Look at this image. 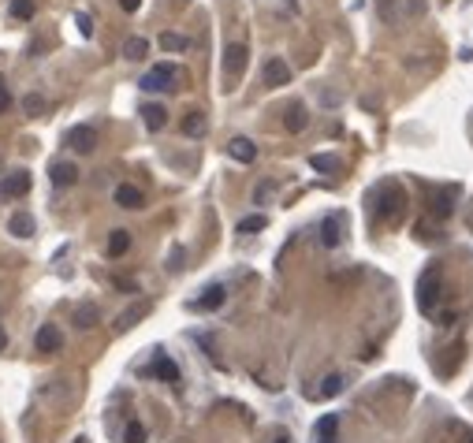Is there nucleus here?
Listing matches in <instances>:
<instances>
[{
	"instance_id": "obj_15",
	"label": "nucleus",
	"mask_w": 473,
	"mask_h": 443,
	"mask_svg": "<svg viewBox=\"0 0 473 443\" xmlns=\"http://www.w3.org/2000/svg\"><path fill=\"white\" fill-rule=\"evenodd\" d=\"M227 153H232L239 164H254L257 160V145L250 138H232V142H227Z\"/></svg>"
},
{
	"instance_id": "obj_39",
	"label": "nucleus",
	"mask_w": 473,
	"mask_h": 443,
	"mask_svg": "<svg viewBox=\"0 0 473 443\" xmlns=\"http://www.w3.org/2000/svg\"><path fill=\"white\" fill-rule=\"evenodd\" d=\"M469 443H473V439H469Z\"/></svg>"
},
{
	"instance_id": "obj_8",
	"label": "nucleus",
	"mask_w": 473,
	"mask_h": 443,
	"mask_svg": "<svg viewBox=\"0 0 473 443\" xmlns=\"http://www.w3.org/2000/svg\"><path fill=\"white\" fill-rule=\"evenodd\" d=\"M224 298H227V287H224V283H213V287H205V291H202V298H194V302H190V309L213 313V309L224 306Z\"/></svg>"
},
{
	"instance_id": "obj_6",
	"label": "nucleus",
	"mask_w": 473,
	"mask_h": 443,
	"mask_svg": "<svg viewBox=\"0 0 473 443\" xmlns=\"http://www.w3.org/2000/svg\"><path fill=\"white\" fill-rule=\"evenodd\" d=\"M30 190V172H11L0 179V202H11V198H23Z\"/></svg>"
},
{
	"instance_id": "obj_24",
	"label": "nucleus",
	"mask_w": 473,
	"mask_h": 443,
	"mask_svg": "<svg viewBox=\"0 0 473 443\" xmlns=\"http://www.w3.org/2000/svg\"><path fill=\"white\" fill-rule=\"evenodd\" d=\"M145 53H150V41L145 38H127L123 41V56L127 60H145Z\"/></svg>"
},
{
	"instance_id": "obj_18",
	"label": "nucleus",
	"mask_w": 473,
	"mask_h": 443,
	"mask_svg": "<svg viewBox=\"0 0 473 443\" xmlns=\"http://www.w3.org/2000/svg\"><path fill=\"white\" fill-rule=\"evenodd\" d=\"M145 313H150V302H138V306H130V309H123V313L116 317V328L120 332H127V328H135Z\"/></svg>"
},
{
	"instance_id": "obj_36",
	"label": "nucleus",
	"mask_w": 473,
	"mask_h": 443,
	"mask_svg": "<svg viewBox=\"0 0 473 443\" xmlns=\"http://www.w3.org/2000/svg\"><path fill=\"white\" fill-rule=\"evenodd\" d=\"M4 347H8V332L0 328V350H4Z\"/></svg>"
},
{
	"instance_id": "obj_32",
	"label": "nucleus",
	"mask_w": 473,
	"mask_h": 443,
	"mask_svg": "<svg viewBox=\"0 0 473 443\" xmlns=\"http://www.w3.org/2000/svg\"><path fill=\"white\" fill-rule=\"evenodd\" d=\"M75 26H78V34H83V38H93V19H90L86 11L75 15Z\"/></svg>"
},
{
	"instance_id": "obj_27",
	"label": "nucleus",
	"mask_w": 473,
	"mask_h": 443,
	"mask_svg": "<svg viewBox=\"0 0 473 443\" xmlns=\"http://www.w3.org/2000/svg\"><path fill=\"white\" fill-rule=\"evenodd\" d=\"M160 48H165V53H187L190 38H183V34H160Z\"/></svg>"
},
{
	"instance_id": "obj_17",
	"label": "nucleus",
	"mask_w": 473,
	"mask_h": 443,
	"mask_svg": "<svg viewBox=\"0 0 473 443\" xmlns=\"http://www.w3.org/2000/svg\"><path fill=\"white\" fill-rule=\"evenodd\" d=\"M309 168L321 172V175H336L339 168H343V160H339L336 153H313L309 157Z\"/></svg>"
},
{
	"instance_id": "obj_3",
	"label": "nucleus",
	"mask_w": 473,
	"mask_h": 443,
	"mask_svg": "<svg viewBox=\"0 0 473 443\" xmlns=\"http://www.w3.org/2000/svg\"><path fill=\"white\" fill-rule=\"evenodd\" d=\"M246 56H250V48L242 41H232L224 48V82H227V90H232L242 78V71H246Z\"/></svg>"
},
{
	"instance_id": "obj_1",
	"label": "nucleus",
	"mask_w": 473,
	"mask_h": 443,
	"mask_svg": "<svg viewBox=\"0 0 473 443\" xmlns=\"http://www.w3.org/2000/svg\"><path fill=\"white\" fill-rule=\"evenodd\" d=\"M402 205H406V194L399 183H380L377 194H373V217L384 224H395L402 217Z\"/></svg>"
},
{
	"instance_id": "obj_7",
	"label": "nucleus",
	"mask_w": 473,
	"mask_h": 443,
	"mask_svg": "<svg viewBox=\"0 0 473 443\" xmlns=\"http://www.w3.org/2000/svg\"><path fill=\"white\" fill-rule=\"evenodd\" d=\"M34 347H38V354H56L63 347V332L56 324H41L38 335H34Z\"/></svg>"
},
{
	"instance_id": "obj_30",
	"label": "nucleus",
	"mask_w": 473,
	"mask_h": 443,
	"mask_svg": "<svg viewBox=\"0 0 473 443\" xmlns=\"http://www.w3.org/2000/svg\"><path fill=\"white\" fill-rule=\"evenodd\" d=\"M23 112H26V116H41V112H45V97L41 93H26L23 97Z\"/></svg>"
},
{
	"instance_id": "obj_4",
	"label": "nucleus",
	"mask_w": 473,
	"mask_h": 443,
	"mask_svg": "<svg viewBox=\"0 0 473 443\" xmlns=\"http://www.w3.org/2000/svg\"><path fill=\"white\" fill-rule=\"evenodd\" d=\"M436 306H440V272L429 269L425 276H421V283H417V309L425 317H432Z\"/></svg>"
},
{
	"instance_id": "obj_26",
	"label": "nucleus",
	"mask_w": 473,
	"mask_h": 443,
	"mask_svg": "<svg viewBox=\"0 0 473 443\" xmlns=\"http://www.w3.org/2000/svg\"><path fill=\"white\" fill-rule=\"evenodd\" d=\"M183 135L187 138H202L205 135V116H202V112H190V116L183 120Z\"/></svg>"
},
{
	"instance_id": "obj_2",
	"label": "nucleus",
	"mask_w": 473,
	"mask_h": 443,
	"mask_svg": "<svg viewBox=\"0 0 473 443\" xmlns=\"http://www.w3.org/2000/svg\"><path fill=\"white\" fill-rule=\"evenodd\" d=\"M179 78H183V75H179V68H172V63H157L153 71L142 75L138 86H142L145 93H168V90H175Z\"/></svg>"
},
{
	"instance_id": "obj_11",
	"label": "nucleus",
	"mask_w": 473,
	"mask_h": 443,
	"mask_svg": "<svg viewBox=\"0 0 473 443\" xmlns=\"http://www.w3.org/2000/svg\"><path fill=\"white\" fill-rule=\"evenodd\" d=\"M8 231L15 235V239H34V231H38V224H34V217L30 212H11V220H8Z\"/></svg>"
},
{
	"instance_id": "obj_13",
	"label": "nucleus",
	"mask_w": 473,
	"mask_h": 443,
	"mask_svg": "<svg viewBox=\"0 0 473 443\" xmlns=\"http://www.w3.org/2000/svg\"><path fill=\"white\" fill-rule=\"evenodd\" d=\"M339 391H343V376L332 372V376H324V380H321V387H309L306 395H309V399H336Z\"/></svg>"
},
{
	"instance_id": "obj_10",
	"label": "nucleus",
	"mask_w": 473,
	"mask_h": 443,
	"mask_svg": "<svg viewBox=\"0 0 473 443\" xmlns=\"http://www.w3.org/2000/svg\"><path fill=\"white\" fill-rule=\"evenodd\" d=\"M63 142H68L75 153H90L93 145H97V130H93V127H86V123H83V127H71Z\"/></svg>"
},
{
	"instance_id": "obj_19",
	"label": "nucleus",
	"mask_w": 473,
	"mask_h": 443,
	"mask_svg": "<svg viewBox=\"0 0 473 443\" xmlns=\"http://www.w3.org/2000/svg\"><path fill=\"white\" fill-rule=\"evenodd\" d=\"M142 120H145V127H150V130H165L168 112H165V105H142Z\"/></svg>"
},
{
	"instance_id": "obj_28",
	"label": "nucleus",
	"mask_w": 473,
	"mask_h": 443,
	"mask_svg": "<svg viewBox=\"0 0 473 443\" xmlns=\"http://www.w3.org/2000/svg\"><path fill=\"white\" fill-rule=\"evenodd\" d=\"M11 19H19V23L34 19V0H11Z\"/></svg>"
},
{
	"instance_id": "obj_12",
	"label": "nucleus",
	"mask_w": 473,
	"mask_h": 443,
	"mask_svg": "<svg viewBox=\"0 0 473 443\" xmlns=\"http://www.w3.org/2000/svg\"><path fill=\"white\" fill-rule=\"evenodd\" d=\"M145 376H157V380H168V384H179V365L172 358H153V365L145 369Z\"/></svg>"
},
{
	"instance_id": "obj_33",
	"label": "nucleus",
	"mask_w": 473,
	"mask_h": 443,
	"mask_svg": "<svg viewBox=\"0 0 473 443\" xmlns=\"http://www.w3.org/2000/svg\"><path fill=\"white\" fill-rule=\"evenodd\" d=\"M11 108V93H8V86H0V112H8Z\"/></svg>"
},
{
	"instance_id": "obj_38",
	"label": "nucleus",
	"mask_w": 473,
	"mask_h": 443,
	"mask_svg": "<svg viewBox=\"0 0 473 443\" xmlns=\"http://www.w3.org/2000/svg\"><path fill=\"white\" fill-rule=\"evenodd\" d=\"M0 172H4V160H0Z\"/></svg>"
},
{
	"instance_id": "obj_21",
	"label": "nucleus",
	"mask_w": 473,
	"mask_h": 443,
	"mask_svg": "<svg viewBox=\"0 0 473 443\" xmlns=\"http://www.w3.org/2000/svg\"><path fill=\"white\" fill-rule=\"evenodd\" d=\"M127 250H130V231H123V227H120V231L108 235V257H123Z\"/></svg>"
},
{
	"instance_id": "obj_22",
	"label": "nucleus",
	"mask_w": 473,
	"mask_h": 443,
	"mask_svg": "<svg viewBox=\"0 0 473 443\" xmlns=\"http://www.w3.org/2000/svg\"><path fill=\"white\" fill-rule=\"evenodd\" d=\"M454 194H459V190H454V187H447V190H444V194H440V198L432 202V212H436L440 220H447V217H451V209H454Z\"/></svg>"
},
{
	"instance_id": "obj_20",
	"label": "nucleus",
	"mask_w": 473,
	"mask_h": 443,
	"mask_svg": "<svg viewBox=\"0 0 473 443\" xmlns=\"http://www.w3.org/2000/svg\"><path fill=\"white\" fill-rule=\"evenodd\" d=\"M336 432H339V417L336 414H324L321 421H317V443H336Z\"/></svg>"
},
{
	"instance_id": "obj_14",
	"label": "nucleus",
	"mask_w": 473,
	"mask_h": 443,
	"mask_svg": "<svg viewBox=\"0 0 473 443\" xmlns=\"http://www.w3.org/2000/svg\"><path fill=\"white\" fill-rule=\"evenodd\" d=\"M48 179H53V187H71L78 179V168L71 160H56L53 168H48Z\"/></svg>"
},
{
	"instance_id": "obj_31",
	"label": "nucleus",
	"mask_w": 473,
	"mask_h": 443,
	"mask_svg": "<svg viewBox=\"0 0 473 443\" xmlns=\"http://www.w3.org/2000/svg\"><path fill=\"white\" fill-rule=\"evenodd\" d=\"M123 443H145V424L130 421V424H127V432H123Z\"/></svg>"
},
{
	"instance_id": "obj_5",
	"label": "nucleus",
	"mask_w": 473,
	"mask_h": 443,
	"mask_svg": "<svg viewBox=\"0 0 473 443\" xmlns=\"http://www.w3.org/2000/svg\"><path fill=\"white\" fill-rule=\"evenodd\" d=\"M343 235H347V212H328V217L321 220V246L336 250V246L343 242Z\"/></svg>"
},
{
	"instance_id": "obj_35",
	"label": "nucleus",
	"mask_w": 473,
	"mask_h": 443,
	"mask_svg": "<svg viewBox=\"0 0 473 443\" xmlns=\"http://www.w3.org/2000/svg\"><path fill=\"white\" fill-rule=\"evenodd\" d=\"M269 194H272V183H265V187H261V190H257V205H261V202H265V198H269Z\"/></svg>"
},
{
	"instance_id": "obj_16",
	"label": "nucleus",
	"mask_w": 473,
	"mask_h": 443,
	"mask_svg": "<svg viewBox=\"0 0 473 443\" xmlns=\"http://www.w3.org/2000/svg\"><path fill=\"white\" fill-rule=\"evenodd\" d=\"M116 205H120V209H142L145 198H142V190H138V187L120 183V187H116Z\"/></svg>"
},
{
	"instance_id": "obj_23",
	"label": "nucleus",
	"mask_w": 473,
	"mask_h": 443,
	"mask_svg": "<svg viewBox=\"0 0 473 443\" xmlns=\"http://www.w3.org/2000/svg\"><path fill=\"white\" fill-rule=\"evenodd\" d=\"M97 317H101V313H97V306L93 302H83V306L75 309V328H93Z\"/></svg>"
},
{
	"instance_id": "obj_29",
	"label": "nucleus",
	"mask_w": 473,
	"mask_h": 443,
	"mask_svg": "<svg viewBox=\"0 0 473 443\" xmlns=\"http://www.w3.org/2000/svg\"><path fill=\"white\" fill-rule=\"evenodd\" d=\"M306 127V105H291V112H287V130H298Z\"/></svg>"
},
{
	"instance_id": "obj_9",
	"label": "nucleus",
	"mask_w": 473,
	"mask_h": 443,
	"mask_svg": "<svg viewBox=\"0 0 473 443\" xmlns=\"http://www.w3.org/2000/svg\"><path fill=\"white\" fill-rule=\"evenodd\" d=\"M261 78H265V86H287V82H291V68H287V63L284 60H265V68H261Z\"/></svg>"
},
{
	"instance_id": "obj_25",
	"label": "nucleus",
	"mask_w": 473,
	"mask_h": 443,
	"mask_svg": "<svg viewBox=\"0 0 473 443\" xmlns=\"http://www.w3.org/2000/svg\"><path fill=\"white\" fill-rule=\"evenodd\" d=\"M265 227H269V217L265 212H254V217L239 220V235H254V231H265Z\"/></svg>"
},
{
	"instance_id": "obj_37",
	"label": "nucleus",
	"mask_w": 473,
	"mask_h": 443,
	"mask_svg": "<svg viewBox=\"0 0 473 443\" xmlns=\"http://www.w3.org/2000/svg\"><path fill=\"white\" fill-rule=\"evenodd\" d=\"M276 443H291V439H284V436H280V439H276Z\"/></svg>"
},
{
	"instance_id": "obj_34",
	"label": "nucleus",
	"mask_w": 473,
	"mask_h": 443,
	"mask_svg": "<svg viewBox=\"0 0 473 443\" xmlns=\"http://www.w3.org/2000/svg\"><path fill=\"white\" fill-rule=\"evenodd\" d=\"M138 4H142V0H120L123 11H138Z\"/></svg>"
}]
</instances>
